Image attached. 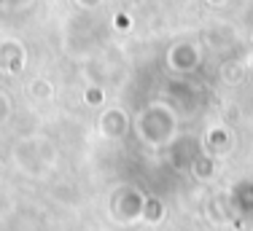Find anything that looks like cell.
<instances>
[{
    "instance_id": "cell-1",
    "label": "cell",
    "mask_w": 253,
    "mask_h": 231,
    "mask_svg": "<svg viewBox=\"0 0 253 231\" xmlns=\"http://www.w3.org/2000/svg\"><path fill=\"white\" fill-rule=\"evenodd\" d=\"M135 129L148 148L159 151V148H165V145H170L172 137H175L178 116L170 105H165V102H151L148 108L140 111V116H137V121H135Z\"/></svg>"
},
{
    "instance_id": "cell-3",
    "label": "cell",
    "mask_w": 253,
    "mask_h": 231,
    "mask_svg": "<svg viewBox=\"0 0 253 231\" xmlns=\"http://www.w3.org/2000/svg\"><path fill=\"white\" fill-rule=\"evenodd\" d=\"M197 65H200V54H197V48L189 46V43H180L167 54V68H172L175 73H189V70H194Z\"/></svg>"
},
{
    "instance_id": "cell-2",
    "label": "cell",
    "mask_w": 253,
    "mask_h": 231,
    "mask_svg": "<svg viewBox=\"0 0 253 231\" xmlns=\"http://www.w3.org/2000/svg\"><path fill=\"white\" fill-rule=\"evenodd\" d=\"M129 129V116L119 108H105V113L100 116V132L105 137H124Z\"/></svg>"
},
{
    "instance_id": "cell-4",
    "label": "cell",
    "mask_w": 253,
    "mask_h": 231,
    "mask_svg": "<svg viewBox=\"0 0 253 231\" xmlns=\"http://www.w3.org/2000/svg\"><path fill=\"white\" fill-rule=\"evenodd\" d=\"M8 118H11V100L0 92V126H3Z\"/></svg>"
},
{
    "instance_id": "cell-5",
    "label": "cell",
    "mask_w": 253,
    "mask_h": 231,
    "mask_svg": "<svg viewBox=\"0 0 253 231\" xmlns=\"http://www.w3.org/2000/svg\"><path fill=\"white\" fill-rule=\"evenodd\" d=\"M33 94H35V97H49V94H51L49 83H46V81H35V86H33Z\"/></svg>"
}]
</instances>
